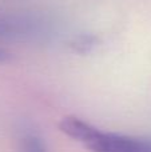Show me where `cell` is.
<instances>
[{"mask_svg": "<svg viewBox=\"0 0 151 152\" xmlns=\"http://www.w3.org/2000/svg\"><path fill=\"white\" fill-rule=\"evenodd\" d=\"M23 152H45V147L40 137L29 134L23 139Z\"/></svg>", "mask_w": 151, "mask_h": 152, "instance_id": "obj_2", "label": "cell"}, {"mask_svg": "<svg viewBox=\"0 0 151 152\" xmlns=\"http://www.w3.org/2000/svg\"><path fill=\"white\" fill-rule=\"evenodd\" d=\"M10 59H11V53L7 52L5 50H3V48H0V63H5Z\"/></svg>", "mask_w": 151, "mask_h": 152, "instance_id": "obj_3", "label": "cell"}, {"mask_svg": "<svg viewBox=\"0 0 151 152\" xmlns=\"http://www.w3.org/2000/svg\"><path fill=\"white\" fill-rule=\"evenodd\" d=\"M59 129L91 152H151V139L104 132L76 116L63 118Z\"/></svg>", "mask_w": 151, "mask_h": 152, "instance_id": "obj_1", "label": "cell"}]
</instances>
